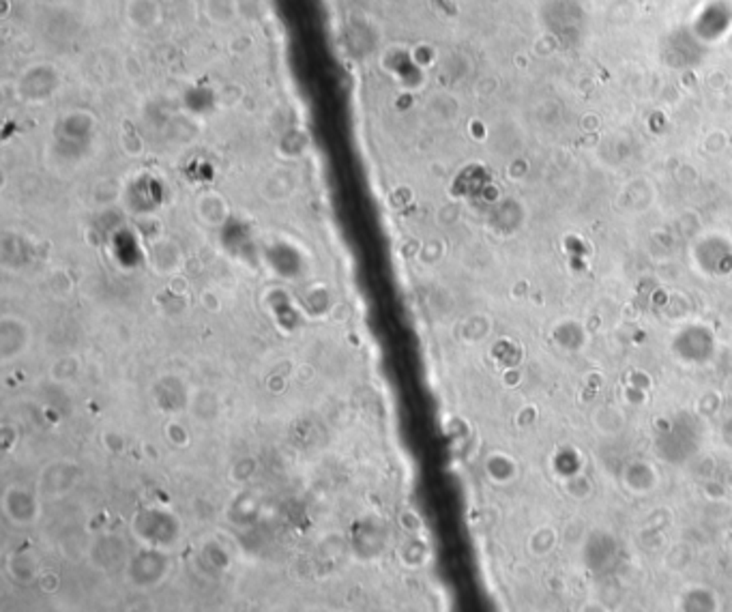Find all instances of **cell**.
<instances>
[{"mask_svg":"<svg viewBox=\"0 0 732 612\" xmlns=\"http://www.w3.org/2000/svg\"><path fill=\"white\" fill-rule=\"evenodd\" d=\"M159 5L157 0H129L127 3V19L138 31H148L159 24Z\"/></svg>","mask_w":732,"mask_h":612,"instance_id":"1","label":"cell"},{"mask_svg":"<svg viewBox=\"0 0 732 612\" xmlns=\"http://www.w3.org/2000/svg\"><path fill=\"white\" fill-rule=\"evenodd\" d=\"M205 13L211 22L223 26V24H230L234 19L237 5L234 0H205Z\"/></svg>","mask_w":732,"mask_h":612,"instance_id":"2","label":"cell"}]
</instances>
